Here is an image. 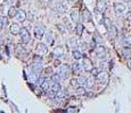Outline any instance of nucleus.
Here are the masks:
<instances>
[{"mask_svg":"<svg viewBox=\"0 0 131 113\" xmlns=\"http://www.w3.org/2000/svg\"><path fill=\"white\" fill-rule=\"evenodd\" d=\"M50 79L52 80V83H59L61 82V76H59V74H55L52 75Z\"/></svg>","mask_w":131,"mask_h":113,"instance_id":"aec40b11","label":"nucleus"},{"mask_svg":"<svg viewBox=\"0 0 131 113\" xmlns=\"http://www.w3.org/2000/svg\"><path fill=\"white\" fill-rule=\"evenodd\" d=\"M82 17H83V19H84V21H89V19H90V14H89V11H88V10H84V11H83Z\"/></svg>","mask_w":131,"mask_h":113,"instance_id":"393cba45","label":"nucleus"},{"mask_svg":"<svg viewBox=\"0 0 131 113\" xmlns=\"http://www.w3.org/2000/svg\"><path fill=\"white\" fill-rule=\"evenodd\" d=\"M5 2H6V4H8V5H12L14 2V0H5Z\"/></svg>","mask_w":131,"mask_h":113,"instance_id":"72a5a7b5","label":"nucleus"},{"mask_svg":"<svg viewBox=\"0 0 131 113\" xmlns=\"http://www.w3.org/2000/svg\"><path fill=\"white\" fill-rule=\"evenodd\" d=\"M105 9H106V2H105L104 0H99L97 2V10L100 11V13H104Z\"/></svg>","mask_w":131,"mask_h":113,"instance_id":"ddd939ff","label":"nucleus"},{"mask_svg":"<svg viewBox=\"0 0 131 113\" xmlns=\"http://www.w3.org/2000/svg\"><path fill=\"white\" fill-rule=\"evenodd\" d=\"M127 19H128V21H131V13L127 14Z\"/></svg>","mask_w":131,"mask_h":113,"instance_id":"f704fd0d","label":"nucleus"},{"mask_svg":"<svg viewBox=\"0 0 131 113\" xmlns=\"http://www.w3.org/2000/svg\"><path fill=\"white\" fill-rule=\"evenodd\" d=\"M70 72H71V69H70V67L67 65H63L59 68V76H61V78H63V79H65V78H67L69 77V75H70Z\"/></svg>","mask_w":131,"mask_h":113,"instance_id":"f257e3e1","label":"nucleus"},{"mask_svg":"<svg viewBox=\"0 0 131 113\" xmlns=\"http://www.w3.org/2000/svg\"><path fill=\"white\" fill-rule=\"evenodd\" d=\"M87 80H88V78H86L84 76H80L78 78V84L81 85V86H82V85H86V84H87Z\"/></svg>","mask_w":131,"mask_h":113,"instance_id":"a211bd4d","label":"nucleus"},{"mask_svg":"<svg viewBox=\"0 0 131 113\" xmlns=\"http://www.w3.org/2000/svg\"><path fill=\"white\" fill-rule=\"evenodd\" d=\"M16 13H17V10L14 8V7H10V8H9V11H8V17H10V18L15 17V16H16Z\"/></svg>","mask_w":131,"mask_h":113,"instance_id":"6ab92c4d","label":"nucleus"},{"mask_svg":"<svg viewBox=\"0 0 131 113\" xmlns=\"http://www.w3.org/2000/svg\"><path fill=\"white\" fill-rule=\"evenodd\" d=\"M0 36H1V35H0ZM0 43H1V37H0Z\"/></svg>","mask_w":131,"mask_h":113,"instance_id":"4c0bfd02","label":"nucleus"},{"mask_svg":"<svg viewBox=\"0 0 131 113\" xmlns=\"http://www.w3.org/2000/svg\"><path fill=\"white\" fill-rule=\"evenodd\" d=\"M34 60L41 61V60H42V58H41V56H34Z\"/></svg>","mask_w":131,"mask_h":113,"instance_id":"473e14b6","label":"nucleus"},{"mask_svg":"<svg viewBox=\"0 0 131 113\" xmlns=\"http://www.w3.org/2000/svg\"><path fill=\"white\" fill-rule=\"evenodd\" d=\"M37 51L39 53L40 56H42V54H46V53L48 52V49H47V45H44V44H39L38 45V49H37Z\"/></svg>","mask_w":131,"mask_h":113,"instance_id":"9b49d317","label":"nucleus"},{"mask_svg":"<svg viewBox=\"0 0 131 113\" xmlns=\"http://www.w3.org/2000/svg\"><path fill=\"white\" fill-rule=\"evenodd\" d=\"M41 68H42V66L40 65V63H34V65H33V72H34V74H38L40 70H41Z\"/></svg>","mask_w":131,"mask_h":113,"instance_id":"412c9836","label":"nucleus"},{"mask_svg":"<svg viewBox=\"0 0 131 113\" xmlns=\"http://www.w3.org/2000/svg\"><path fill=\"white\" fill-rule=\"evenodd\" d=\"M70 46H72V48H76L78 46V44H76V41H75L74 39H72L70 41Z\"/></svg>","mask_w":131,"mask_h":113,"instance_id":"cd10ccee","label":"nucleus"},{"mask_svg":"<svg viewBox=\"0 0 131 113\" xmlns=\"http://www.w3.org/2000/svg\"><path fill=\"white\" fill-rule=\"evenodd\" d=\"M44 71H46V74H47V75L51 74V71H52V68H51V67H47V68H46V70H44Z\"/></svg>","mask_w":131,"mask_h":113,"instance_id":"2f4dec72","label":"nucleus"},{"mask_svg":"<svg viewBox=\"0 0 131 113\" xmlns=\"http://www.w3.org/2000/svg\"><path fill=\"white\" fill-rule=\"evenodd\" d=\"M44 1H47V2H48V1H50V0H44Z\"/></svg>","mask_w":131,"mask_h":113,"instance_id":"58836bf2","label":"nucleus"},{"mask_svg":"<svg viewBox=\"0 0 131 113\" xmlns=\"http://www.w3.org/2000/svg\"><path fill=\"white\" fill-rule=\"evenodd\" d=\"M124 44L131 46V36H125V39H124Z\"/></svg>","mask_w":131,"mask_h":113,"instance_id":"a878e982","label":"nucleus"},{"mask_svg":"<svg viewBox=\"0 0 131 113\" xmlns=\"http://www.w3.org/2000/svg\"><path fill=\"white\" fill-rule=\"evenodd\" d=\"M44 34V26H35L34 27V36L37 39H41Z\"/></svg>","mask_w":131,"mask_h":113,"instance_id":"423d86ee","label":"nucleus"},{"mask_svg":"<svg viewBox=\"0 0 131 113\" xmlns=\"http://www.w3.org/2000/svg\"><path fill=\"white\" fill-rule=\"evenodd\" d=\"M63 53H64V50H63L62 46H57V48H55L54 50H52V56H56V58L62 56H63Z\"/></svg>","mask_w":131,"mask_h":113,"instance_id":"f8f14e48","label":"nucleus"},{"mask_svg":"<svg viewBox=\"0 0 131 113\" xmlns=\"http://www.w3.org/2000/svg\"><path fill=\"white\" fill-rule=\"evenodd\" d=\"M76 94H78V95H84V94H86V89H84L82 86L78 87V88H76Z\"/></svg>","mask_w":131,"mask_h":113,"instance_id":"5701e85b","label":"nucleus"},{"mask_svg":"<svg viewBox=\"0 0 131 113\" xmlns=\"http://www.w3.org/2000/svg\"><path fill=\"white\" fill-rule=\"evenodd\" d=\"M21 39H22V42L23 43H29L31 40V36H30V33H29V31L26 30V28H22L21 30Z\"/></svg>","mask_w":131,"mask_h":113,"instance_id":"f03ea898","label":"nucleus"},{"mask_svg":"<svg viewBox=\"0 0 131 113\" xmlns=\"http://www.w3.org/2000/svg\"><path fill=\"white\" fill-rule=\"evenodd\" d=\"M44 42L48 44V45H51L54 43V36H52L51 33H48V34L46 35V37H44Z\"/></svg>","mask_w":131,"mask_h":113,"instance_id":"dca6fc26","label":"nucleus"},{"mask_svg":"<svg viewBox=\"0 0 131 113\" xmlns=\"http://www.w3.org/2000/svg\"><path fill=\"white\" fill-rule=\"evenodd\" d=\"M91 74H92V76H97V75L99 74V71H98V69H97V68H92Z\"/></svg>","mask_w":131,"mask_h":113,"instance_id":"c756f323","label":"nucleus"},{"mask_svg":"<svg viewBox=\"0 0 131 113\" xmlns=\"http://www.w3.org/2000/svg\"><path fill=\"white\" fill-rule=\"evenodd\" d=\"M71 17H72V19H73V21H74V22H76V21H78V13H76V11H72V13H71Z\"/></svg>","mask_w":131,"mask_h":113,"instance_id":"bb28decb","label":"nucleus"},{"mask_svg":"<svg viewBox=\"0 0 131 113\" xmlns=\"http://www.w3.org/2000/svg\"><path fill=\"white\" fill-rule=\"evenodd\" d=\"M86 85H87L89 88H92V87H94V82H92V79H88Z\"/></svg>","mask_w":131,"mask_h":113,"instance_id":"c85d7f7f","label":"nucleus"},{"mask_svg":"<svg viewBox=\"0 0 131 113\" xmlns=\"http://www.w3.org/2000/svg\"><path fill=\"white\" fill-rule=\"evenodd\" d=\"M92 68H94V66H92L91 60L88 59V58H84V60H83V70L84 71H91Z\"/></svg>","mask_w":131,"mask_h":113,"instance_id":"20e7f679","label":"nucleus"},{"mask_svg":"<svg viewBox=\"0 0 131 113\" xmlns=\"http://www.w3.org/2000/svg\"><path fill=\"white\" fill-rule=\"evenodd\" d=\"M125 1H131V0H125Z\"/></svg>","mask_w":131,"mask_h":113,"instance_id":"ea45409f","label":"nucleus"},{"mask_svg":"<svg viewBox=\"0 0 131 113\" xmlns=\"http://www.w3.org/2000/svg\"><path fill=\"white\" fill-rule=\"evenodd\" d=\"M9 30H10V33H12V34L16 35V34H19V33H21V30H22V28H21V26H19L18 24L15 23V24H12V26H10Z\"/></svg>","mask_w":131,"mask_h":113,"instance_id":"9d476101","label":"nucleus"},{"mask_svg":"<svg viewBox=\"0 0 131 113\" xmlns=\"http://www.w3.org/2000/svg\"><path fill=\"white\" fill-rule=\"evenodd\" d=\"M82 31H83V25L82 24H78L76 25V34L81 35L82 34Z\"/></svg>","mask_w":131,"mask_h":113,"instance_id":"b1692460","label":"nucleus"},{"mask_svg":"<svg viewBox=\"0 0 131 113\" xmlns=\"http://www.w3.org/2000/svg\"><path fill=\"white\" fill-rule=\"evenodd\" d=\"M116 36H118V30H116V27L113 26V25L108 26V37L113 40Z\"/></svg>","mask_w":131,"mask_h":113,"instance_id":"6e6552de","label":"nucleus"},{"mask_svg":"<svg viewBox=\"0 0 131 113\" xmlns=\"http://www.w3.org/2000/svg\"><path fill=\"white\" fill-rule=\"evenodd\" d=\"M81 66H80V63H78V62H74L73 65H72V71L74 72V74H79L80 71H81Z\"/></svg>","mask_w":131,"mask_h":113,"instance_id":"f3484780","label":"nucleus"},{"mask_svg":"<svg viewBox=\"0 0 131 113\" xmlns=\"http://www.w3.org/2000/svg\"><path fill=\"white\" fill-rule=\"evenodd\" d=\"M15 18H16L17 22H24V21L26 19V13L24 11V10H22V9H19V10H17Z\"/></svg>","mask_w":131,"mask_h":113,"instance_id":"0eeeda50","label":"nucleus"},{"mask_svg":"<svg viewBox=\"0 0 131 113\" xmlns=\"http://www.w3.org/2000/svg\"><path fill=\"white\" fill-rule=\"evenodd\" d=\"M7 24H8V19H7L6 17H2V27L6 26Z\"/></svg>","mask_w":131,"mask_h":113,"instance_id":"7c9ffc66","label":"nucleus"},{"mask_svg":"<svg viewBox=\"0 0 131 113\" xmlns=\"http://www.w3.org/2000/svg\"><path fill=\"white\" fill-rule=\"evenodd\" d=\"M73 58L76 59V60H79V59H81V58H82V53L80 52V51L74 50V51H73Z\"/></svg>","mask_w":131,"mask_h":113,"instance_id":"4be33fe9","label":"nucleus"},{"mask_svg":"<svg viewBox=\"0 0 131 113\" xmlns=\"http://www.w3.org/2000/svg\"><path fill=\"white\" fill-rule=\"evenodd\" d=\"M96 77L99 82H101V83H106V82L108 80V75H107V72H105V71H100Z\"/></svg>","mask_w":131,"mask_h":113,"instance_id":"1a4fd4ad","label":"nucleus"},{"mask_svg":"<svg viewBox=\"0 0 131 113\" xmlns=\"http://www.w3.org/2000/svg\"><path fill=\"white\" fill-rule=\"evenodd\" d=\"M122 54L125 59H131V46H125V48H123Z\"/></svg>","mask_w":131,"mask_h":113,"instance_id":"4468645a","label":"nucleus"},{"mask_svg":"<svg viewBox=\"0 0 131 113\" xmlns=\"http://www.w3.org/2000/svg\"><path fill=\"white\" fill-rule=\"evenodd\" d=\"M124 10H125V5L124 4H121V2H116V4H114V11L118 14V15L122 14Z\"/></svg>","mask_w":131,"mask_h":113,"instance_id":"39448f33","label":"nucleus"},{"mask_svg":"<svg viewBox=\"0 0 131 113\" xmlns=\"http://www.w3.org/2000/svg\"><path fill=\"white\" fill-rule=\"evenodd\" d=\"M96 53L98 59H105L106 58V50L103 45H98L96 48Z\"/></svg>","mask_w":131,"mask_h":113,"instance_id":"7ed1b4c3","label":"nucleus"},{"mask_svg":"<svg viewBox=\"0 0 131 113\" xmlns=\"http://www.w3.org/2000/svg\"><path fill=\"white\" fill-rule=\"evenodd\" d=\"M128 67H129V69H131V59H129L128 61Z\"/></svg>","mask_w":131,"mask_h":113,"instance_id":"c9c22d12","label":"nucleus"},{"mask_svg":"<svg viewBox=\"0 0 131 113\" xmlns=\"http://www.w3.org/2000/svg\"><path fill=\"white\" fill-rule=\"evenodd\" d=\"M0 27H2V17H0Z\"/></svg>","mask_w":131,"mask_h":113,"instance_id":"e433bc0d","label":"nucleus"},{"mask_svg":"<svg viewBox=\"0 0 131 113\" xmlns=\"http://www.w3.org/2000/svg\"><path fill=\"white\" fill-rule=\"evenodd\" d=\"M54 9H55V11L58 14H62L65 11V7L63 6L62 4H56L55 5V7H54Z\"/></svg>","mask_w":131,"mask_h":113,"instance_id":"2eb2a0df","label":"nucleus"}]
</instances>
